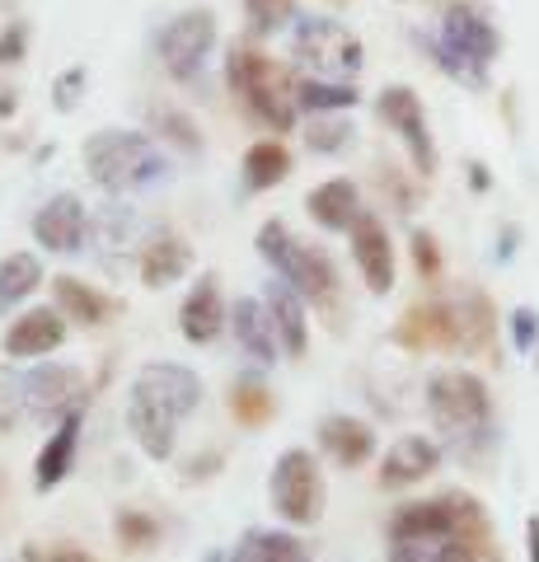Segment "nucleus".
Here are the masks:
<instances>
[{"label":"nucleus","mask_w":539,"mask_h":562,"mask_svg":"<svg viewBox=\"0 0 539 562\" xmlns=\"http://www.w3.org/2000/svg\"><path fill=\"white\" fill-rule=\"evenodd\" d=\"M231 333L239 351L258 366H272L282 342H277V328H272V314H268V301H254V295H239L231 305Z\"/></svg>","instance_id":"20"},{"label":"nucleus","mask_w":539,"mask_h":562,"mask_svg":"<svg viewBox=\"0 0 539 562\" xmlns=\"http://www.w3.org/2000/svg\"><path fill=\"white\" fill-rule=\"evenodd\" d=\"M390 562H479V553L464 535H427L390 543Z\"/></svg>","instance_id":"26"},{"label":"nucleus","mask_w":539,"mask_h":562,"mask_svg":"<svg viewBox=\"0 0 539 562\" xmlns=\"http://www.w3.org/2000/svg\"><path fill=\"white\" fill-rule=\"evenodd\" d=\"M90 398V384L76 366H29L24 375V408L29 417H66L80 413Z\"/></svg>","instance_id":"10"},{"label":"nucleus","mask_w":539,"mask_h":562,"mask_svg":"<svg viewBox=\"0 0 539 562\" xmlns=\"http://www.w3.org/2000/svg\"><path fill=\"white\" fill-rule=\"evenodd\" d=\"M268 314H272V328H277V342H282V351L291 361H301L310 351V319H305V295L291 286V281H268Z\"/></svg>","instance_id":"18"},{"label":"nucleus","mask_w":539,"mask_h":562,"mask_svg":"<svg viewBox=\"0 0 539 562\" xmlns=\"http://www.w3.org/2000/svg\"><path fill=\"white\" fill-rule=\"evenodd\" d=\"M85 173L113 198H127V192H146L169 173V155L160 150V140L150 132H132V127H109L94 132L80 146Z\"/></svg>","instance_id":"2"},{"label":"nucleus","mask_w":539,"mask_h":562,"mask_svg":"<svg viewBox=\"0 0 539 562\" xmlns=\"http://www.w3.org/2000/svg\"><path fill=\"white\" fill-rule=\"evenodd\" d=\"M245 14L254 33H277L295 20V0H245Z\"/></svg>","instance_id":"32"},{"label":"nucleus","mask_w":539,"mask_h":562,"mask_svg":"<svg viewBox=\"0 0 539 562\" xmlns=\"http://www.w3.org/2000/svg\"><path fill=\"white\" fill-rule=\"evenodd\" d=\"M225 80H231V90L245 99L268 127H277V132L295 127V109H301V103H295V85L258 47L235 43L231 57H225Z\"/></svg>","instance_id":"5"},{"label":"nucleus","mask_w":539,"mask_h":562,"mask_svg":"<svg viewBox=\"0 0 539 562\" xmlns=\"http://www.w3.org/2000/svg\"><path fill=\"white\" fill-rule=\"evenodd\" d=\"M14 109H20V99H14L10 85H0V117H14Z\"/></svg>","instance_id":"43"},{"label":"nucleus","mask_w":539,"mask_h":562,"mask_svg":"<svg viewBox=\"0 0 539 562\" xmlns=\"http://www.w3.org/2000/svg\"><path fill=\"white\" fill-rule=\"evenodd\" d=\"M268 413H272L268 394L258 390V384H254V390H249V384H239V390H235V417L239 422H268Z\"/></svg>","instance_id":"37"},{"label":"nucleus","mask_w":539,"mask_h":562,"mask_svg":"<svg viewBox=\"0 0 539 562\" xmlns=\"http://www.w3.org/2000/svg\"><path fill=\"white\" fill-rule=\"evenodd\" d=\"M198 562H231V553H225V549H206Z\"/></svg>","instance_id":"44"},{"label":"nucleus","mask_w":539,"mask_h":562,"mask_svg":"<svg viewBox=\"0 0 539 562\" xmlns=\"http://www.w3.org/2000/svg\"><path fill=\"white\" fill-rule=\"evenodd\" d=\"M512 347L516 351H535L539 347V314L535 310H516L512 314Z\"/></svg>","instance_id":"39"},{"label":"nucleus","mask_w":539,"mask_h":562,"mask_svg":"<svg viewBox=\"0 0 539 562\" xmlns=\"http://www.w3.org/2000/svg\"><path fill=\"white\" fill-rule=\"evenodd\" d=\"M258 254H263L272 262V272L282 281H291V286L301 291L310 305L328 310L338 301V268H334V258L319 254V249H310L305 239H295L287 231V221H263V231H258Z\"/></svg>","instance_id":"4"},{"label":"nucleus","mask_w":539,"mask_h":562,"mask_svg":"<svg viewBox=\"0 0 539 562\" xmlns=\"http://www.w3.org/2000/svg\"><path fill=\"white\" fill-rule=\"evenodd\" d=\"M231 562H310V543L291 530H249L231 549Z\"/></svg>","instance_id":"24"},{"label":"nucleus","mask_w":539,"mask_h":562,"mask_svg":"<svg viewBox=\"0 0 539 562\" xmlns=\"http://www.w3.org/2000/svg\"><path fill=\"white\" fill-rule=\"evenodd\" d=\"M20 562H94V558L76 549V543H33V549H24Z\"/></svg>","instance_id":"38"},{"label":"nucleus","mask_w":539,"mask_h":562,"mask_svg":"<svg viewBox=\"0 0 539 562\" xmlns=\"http://www.w3.org/2000/svg\"><path fill=\"white\" fill-rule=\"evenodd\" d=\"M305 211H310V221H315L319 231H328V235L352 231L357 216H361V192H357L352 179H328L319 188H310Z\"/></svg>","instance_id":"22"},{"label":"nucleus","mask_w":539,"mask_h":562,"mask_svg":"<svg viewBox=\"0 0 539 562\" xmlns=\"http://www.w3.org/2000/svg\"><path fill=\"white\" fill-rule=\"evenodd\" d=\"M347 235H352V262H357L361 281L371 286V295H390L394 277H398V262H394V244H390L385 221L371 216V211H361Z\"/></svg>","instance_id":"13"},{"label":"nucleus","mask_w":539,"mask_h":562,"mask_svg":"<svg viewBox=\"0 0 539 562\" xmlns=\"http://www.w3.org/2000/svg\"><path fill=\"white\" fill-rule=\"evenodd\" d=\"M136 268H142V281L150 291H165L193 268V244H188L183 235H173V231H155L142 244V254H136Z\"/></svg>","instance_id":"19"},{"label":"nucleus","mask_w":539,"mask_h":562,"mask_svg":"<svg viewBox=\"0 0 539 562\" xmlns=\"http://www.w3.org/2000/svg\"><path fill=\"white\" fill-rule=\"evenodd\" d=\"M61 342H66V319H61V310H52V305L29 310L5 328V357H14V361H38L47 351H57Z\"/></svg>","instance_id":"17"},{"label":"nucleus","mask_w":539,"mask_h":562,"mask_svg":"<svg viewBox=\"0 0 539 562\" xmlns=\"http://www.w3.org/2000/svg\"><path fill=\"white\" fill-rule=\"evenodd\" d=\"M29 408H24V375L0 371V431H10Z\"/></svg>","instance_id":"34"},{"label":"nucleus","mask_w":539,"mask_h":562,"mask_svg":"<svg viewBox=\"0 0 539 562\" xmlns=\"http://www.w3.org/2000/svg\"><path fill=\"white\" fill-rule=\"evenodd\" d=\"M347 136H352V127H347V122H338V117H328V122H324V117H319L315 127L305 132V146H310V150H319V155H324V150H343V146H347Z\"/></svg>","instance_id":"35"},{"label":"nucleus","mask_w":539,"mask_h":562,"mask_svg":"<svg viewBox=\"0 0 539 562\" xmlns=\"http://www.w3.org/2000/svg\"><path fill=\"white\" fill-rule=\"evenodd\" d=\"M526 553H530V562H539V516L526 520Z\"/></svg>","instance_id":"42"},{"label":"nucleus","mask_w":539,"mask_h":562,"mask_svg":"<svg viewBox=\"0 0 539 562\" xmlns=\"http://www.w3.org/2000/svg\"><path fill=\"white\" fill-rule=\"evenodd\" d=\"M43 281H47V272H43L38 254H29V249L5 254V258H0V310L24 305L29 295L43 286Z\"/></svg>","instance_id":"28"},{"label":"nucleus","mask_w":539,"mask_h":562,"mask_svg":"<svg viewBox=\"0 0 539 562\" xmlns=\"http://www.w3.org/2000/svg\"><path fill=\"white\" fill-rule=\"evenodd\" d=\"M380 117H385V127L398 132V140L408 146L417 173H431L437 169V146H431V132H427V109L423 99H417L408 85H390L385 94H380Z\"/></svg>","instance_id":"11"},{"label":"nucleus","mask_w":539,"mask_h":562,"mask_svg":"<svg viewBox=\"0 0 539 562\" xmlns=\"http://www.w3.org/2000/svg\"><path fill=\"white\" fill-rule=\"evenodd\" d=\"M291 52L295 61L315 70V80H334V76H357L367 52L361 38L338 20H324V14H305L291 29Z\"/></svg>","instance_id":"7"},{"label":"nucleus","mask_w":539,"mask_h":562,"mask_svg":"<svg viewBox=\"0 0 539 562\" xmlns=\"http://www.w3.org/2000/svg\"><path fill=\"white\" fill-rule=\"evenodd\" d=\"M29 52V24L14 20L5 33H0V66H14Z\"/></svg>","instance_id":"40"},{"label":"nucleus","mask_w":539,"mask_h":562,"mask_svg":"<svg viewBox=\"0 0 539 562\" xmlns=\"http://www.w3.org/2000/svg\"><path fill=\"white\" fill-rule=\"evenodd\" d=\"M441 464V446L431 441V436H398V441L380 454V487H413V483H423L431 479Z\"/></svg>","instance_id":"16"},{"label":"nucleus","mask_w":539,"mask_h":562,"mask_svg":"<svg viewBox=\"0 0 539 562\" xmlns=\"http://www.w3.org/2000/svg\"><path fill=\"white\" fill-rule=\"evenodd\" d=\"M231 324V310H225L221 301V281L216 272H202L193 281V291L183 295V310H179V333L193 347H206V342H216L221 338V328Z\"/></svg>","instance_id":"15"},{"label":"nucleus","mask_w":539,"mask_h":562,"mask_svg":"<svg viewBox=\"0 0 539 562\" xmlns=\"http://www.w3.org/2000/svg\"><path fill=\"white\" fill-rule=\"evenodd\" d=\"M80 94H85V66H71L66 76H57V85H52V109L71 113V109H80Z\"/></svg>","instance_id":"36"},{"label":"nucleus","mask_w":539,"mask_h":562,"mask_svg":"<svg viewBox=\"0 0 539 562\" xmlns=\"http://www.w3.org/2000/svg\"><path fill=\"white\" fill-rule=\"evenodd\" d=\"M295 103L310 113H343V109H357L361 94L352 85H334V80H295Z\"/></svg>","instance_id":"30"},{"label":"nucleus","mask_w":539,"mask_h":562,"mask_svg":"<svg viewBox=\"0 0 539 562\" xmlns=\"http://www.w3.org/2000/svg\"><path fill=\"white\" fill-rule=\"evenodd\" d=\"M52 295H57V310L66 314L71 324L80 328H94V324H109V301L80 277H57L52 281Z\"/></svg>","instance_id":"27"},{"label":"nucleus","mask_w":539,"mask_h":562,"mask_svg":"<svg viewBox=\"0 0 539 562\" xmlns=\"http://www.w3.org/2000/svg\"><path fill=\"white\" fill-rule=\"evenodd\" d=\"M319 446L328 450V460L343 464V469H357V464H367L371 454H375V431L367 427L361 417H324V427H319Z\"/></svg>","instance_id":"23"},{"label":"nucleus","mask_w":539,"mask_h":562,"mask_svg":"<svg viewBox=\"0 0 539 562\" xmlns=\"http://www.w3.org/2000/svg\"><path fill=\"white\" fill-rule=\"evenodd\" d=\"M212 47H216V14L206 5L173 14V20L160 29V38H155L160 66L169 70L173 80H193L198 70L206 66V57H212Z\"/></svg>","instance_id":"9"},{"label":"nucleus","mask_w":539,"mask_h":562,"mask_svg":"<svg viewBox=\"0 0 539 562\" xmlns=\"http://www.w3.org/2000/svg\"><path fill=\"white\" fill-rule=\"evenodd\" d=\"M268 502L287 525H315L324 512V473L315 454L301 446L277 454L272 479H268Z\"/></svg>","instance_id":"8"},{"label":"nucleus","mask_w":539,"mask_h":562,"mask_svg":"<svg viewBox=\"0 0 539 562\" xmlns=\"http://www.w3.org/2000/svg\"><path fill=\"white\" fill-rule=\"evenodd\" d=\"M469 183H474V188H489V173H483V165H474V173H469Z\"/></svg>","instance_id":"45"},{"label":"nucleus","mask_w":539,"mask_h":562,"mask_svg":"<svg viewBox=\"0 0 539 562\" xmlns=\"http://www.w3.org/2000/svg\"><path fill=\"white\" fill-rule=\"evenodd\" d=\"M155 127L165 132V140H173L183 155H198L202 150V132H198V122L188 117V113H173V109H155Z\"/></svg>","instance_id":"31"},{"label":"nucleus","mask_w":539,"mask_h":562,"mask_svg":"<svg viewBox=\"0 0 539 562\" xmlns=\"http://www.w3.org/2000/svg\"><path fill=\"white\" fill-rule=\"evenodd\" d=\"M76 454H80V413H66L57 422V431L43 441L38 460H33V487L38 492L61 487L66 479H71V469H76Z\"/></svg>","instance_id":"21"},{"label":"nucleus","mask_w":539,"mask_h":562,"mask_svg":"<svg viewBox=\"0 0 539 562\" xmlns=\"http://www.w3.org/2000/svg\"><path fill=\"white\" fill-rule=\"evenodd\" d=\"M413 254H417V268H423L427 277H437V244H431V235H413Z\"/></svg>","instance_id":"41"},{"label":"nucleus","mask_w":539,"mask_h":562,"mask_svg":"<svg viewBox=\"0 0 539 562\" xmlns=\"http://www.w3.org/2000/svg\"><path fill=\"white\" fill-rule=\"evenodd\" d=\"M90 231L99 235V258H103V254L117 258L123 249H136V254H142V221H136V211H132L127 202L103 206L99 216L90 221Z\"/></svg>","instance_id":"25"},{"label":"nucleus","mask_w":539,"mask_h":562,"mask_svg":"<svg viewBox=\"0 0 539 562\" xmlns=\"http://www.w3.org/2000/svg\"><path fill=\"white\" fill-rule=\"evenodd\" d=\"M117 539H123L127 549H150V543L160 539V525L146 512H123L117 516Z\"/></svg>","instance_id":"33"},{"label":"nucleus","mask_w":539,"mask_h":562,"mask_svg":"<svg viewBox=\"0 0 539 562\" xmlns=\"http://www.w3.org/2000/svg\"><path fill=\"white\" fill-rule=\"evenodd\" d=\"M85 239H90V211L76 192H57L38 206L33 216V244L47 254H80Z\"/></svg>","instance_id":"12"},{"label":"nucleus","mask_w":539,"mask_h":562,"mask_svg":"<svg viewBox=\"0 0 539 562\" xmlns=\"http://www.w3.org/2000/svg\"><path fill=\"white\" fill-rule=\"evenodd\" d=\"M502 52V38L493 20L474 5H450L441 14V33L437 43H431V57H437V66L446 70V76H456L460 85H479L489 80V66L497 61Z\"/></svg>","instance_id":"3"},{"label":"nucleus","mask_w":539,"mask_h":562,"mask_svg":"<svg viewBox=\"0 0 539 562\" xmlns=\"http://www.w3.org/2000/svg\"><path fill=\"white\" fill-rule=\"evenodd\" d=\"M427 413L450 441H479L493 417L489 384L474 371H437L427 380Z\"/></svg>","instance_id":"6"},{"label":"nucleus","mask_w":539,"mask_h":562,"mask_svg":"<svg viewBox=\"0 0 539 562\" xmlns=\"http://www.w3.org/2000/svg\"><path fill=\"white\" fill-rule=\"evenodd\" d=\"M287 173H291V150L282 140H254L245 150V188L268 192V188L282 183Z\"/></svg>","instance_id":"29"},{"label":"nucleus","mask_w":539,"mask_h":562,"mask_svg":"<svg viewBox=\"0 0 539 562\" xmlns=\"http://www.w3.org/2000/svg\"><path fill=\"white\" fill-rule=\"evenodd\" d=\"M464 525H469V506H460V497L408 502V506H398L390 520V543L427 539V535H464Z\"/></svg>","instance_id":"14"},{"label":"nucleus","mask_w":539,"mask_h":562,"mask_svg":"<svg viewBox=\"0 0 539 562\" xmlns=\"http://www.w3.org/2000/svg\"><path fill=\"white\" fill-rule=\"evenodd\" d=\"M202 403V375L179 361H150L132 380L127 398V431L150 460H173L179 441V422L193 417Z\"/></svg>","instance_id":"1"}]
</instances>
